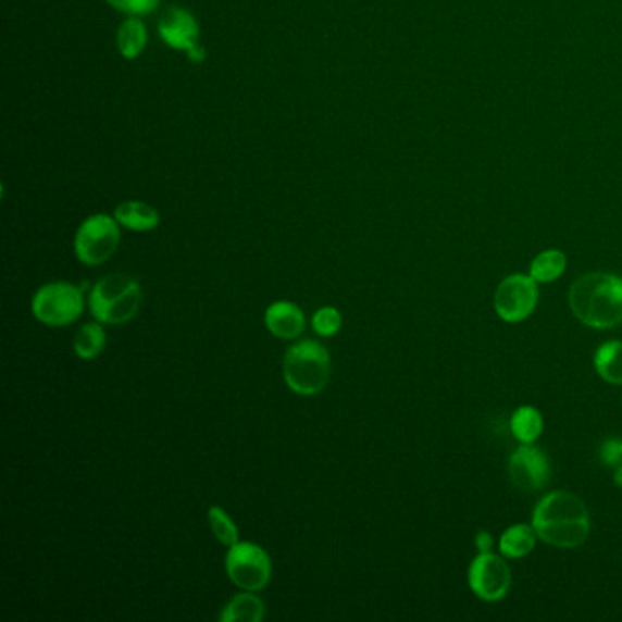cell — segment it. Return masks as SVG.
Returning <instances> with one entry per match:
<instances>
[{"instance_id":"obj_1","label":"cell","mask_w":622,"mask_h":622,"mask_svg":"<svg viewBox=\"0 0 622 622\" xmlns=\"http://www.w3.org/2000/svg\"><path fill=\"white\" fill-rule=\"evenodd\" d=\"M537 537L549 546L573 549L583 546L589 535V513L581 498L572 493H549L533 511Z\"/></svg>"},{"instance_id":"obj_2","label":"cell","mask_w":622,"mask_h":622,"mask_svg":"<svg viewBox=\"0 0 622 622\" xmlns=\"http://www.w3.org/2000/svg\"><path fill=\"white\" fill-rule=\"evenodd\" d=\"M570 306L577 320L592 328L622 323V279L615 274L592 272L579 277L570 290Z\"/></svg>"},{"instance_id":"obj_3","label":"cell","mask_w":622,"mask_h":622,"mask_svg":"<svg viewBox=\"0 0 622 622\" xmlns=\"http://www.w3.org/2000/svg\"><path fill=\"white\" fill-rule=\"evenodd\" d=\"M88 306L91 316L102 325L132 322L141 311V285L125 272L108 274L91 287Z\"/></svg>"},{"instance_id":"obj_4","label":"cell","mask_w":622,"mask_h":622,"mask_svg":"<svg viewBox=\"0 0 622 622\" xmlns=\"http://www.w3.org/2000/svg\"><path fill=\"white\" fill-rule=\"evenodd\" d=\"M283 380L295 395L316 396L331 380V354L316 339H301L283 358Z\"/></svg>"},{"instance_id":"obj_5","label":"cell","mask_w":622,"mask_h":622,"mask_svg":"<svg viewBox=\"0 0 622 622\" xmlns=\"http://www.w3.org/2000/svg\"><path fill=\"white\" fill-rule=\"evenodd\" d=\"M86 309L85 287L70 282H50L35 293L32 312L46 327H66L77 322Z\"/></svg>"},{"instance_id":"obj_6","label":"cell","mask_w":622,"mask_h":622,"mask_svg":"<svg viewBox=\"0 0 622 622\" xmlns=\"http://www.w3.org/2000/svg\"><path fill=\"white\" fill-rule=\"evenodd\" d=\"M120 221L113 215L94 214L80 223L75 233L74 250L86 266H99L112 258L121 244Z\"/></svg>"},{"instance_id":"obj_7","label":"cell","mask_w":622,"mask_h":622,"mask_svg":"<svg viewBox=\"0 0 622 622\" xmlns=\"http://www.w3.org/2000/svg\"><path fill=\"white\" fill-rule=\"evenodd\" d=\"M225 570L234 586L258 594L271 583V555L260 544L239 540L226 551Z\"/></svg>"},{"instance_id":"obj_8","label":"cell","mask_w":622,"mask_h":622,"mask_svg":"<svg viewBox=\"0 0 622 622\" xmlns=\"http://www.w3.org/2000/svg\"><path fill=\"white\" fill-rule=\"evenodd\" d=\"M159 35L164 45L187 53L188 61L203 63L207 51L199 45V24L185 8L170 7L158 23Z\"/></svg>"},{"instance_id":"obj_9","label":"cell","mask_w":622,"mask_h":622,"mask_svg":"<svg viewBox=\"0 0 622 622\" xmlns=\"http://www.w3.org/2000/svg\"><path fill=\"white\" fill-rule=\"evenodd\" d=\"M538 301L537 282L532 276L513 274L498 285L495 311L503 322L519 323L532 316Z\"/></svg>"},{"instance_id":"obj_10","label":"cell","mask_w":622,"mask_h":622,"mask_svg":"<svg viewBox=\"0 0 622 622\" xmlns=\"http://www.w3.org/2000/svg\"><path fill=\"white\" fill-rule=\"evenodd\" d=\"M468 581L476 597L495 602L508 595L509 586H511V572H509V565L498 555L487 551V553L478 555L471 562Z\"/></svg>"},{"instance_id":"obj_11","label":"cell","mask_w":622,"mask_h":622,"mask_svg":"<svg viewBox=\"0 0 622 622\" xmlns=\"http://www.w3.org/2000/svg\"><path fill=\"white\" fill-rule=\"evenodd\" d=\"M549 475L551 470L546 455L532 444L519 447L509 459V478L521 492L533 493L543 489L548 484Z\"/></svg>"},{"instance_id":"obj_12","label":"cell","mask_w":622,"mask_h":622,"mask_svg":"<svg viewBox=\"0 0 622 622\" xmlns=\"http://www.w3.org/2000/svg\"><path fill=\"white\" fill-rule=\"evenodd\" d=\"M306 325V314L293 301H274L272 306L266 307L265 327L274 338H300Z\"/></svg>"},{"instance_id":"obj_13","label":"cell","mask_w":622,"mask_h":622,"mask_svg":"<svg viewBox=\"0 0 622 622\" xmlns=\"http://www.w3.org/2000/svg\"><path fill=\"white\" fill-rule=\"evenodd\" d=\"M113 217L120 221L121 226L134 233H150V231H156L161 223L158 209H153L152 204L136 201V199L117 204Z\"/></svg>"},{"instance_id":"obj_14","label":"cell","mask_w":622,"mask_h":622,"mask_svg":"<svg viewBox=\"0 0 622 622\" xmlns=\"http://www.w3.org/2000/svg\"><path fill=\"white\" fill-rule=\"evenodd\" d=\"M263 619H265V602L260 595H256V592L234 595L220 613L221 622H260Z\"/></svg>"},{"instance_id":"obj_15","label":"cell","mask_w":622,"mask_h":622,"mask_svg":"<svg viewBox=\"0 0 622 622\" xmlns=\"http://www.w3.org/2000/svg\"><path fill=\"white\" fill-rule=\"evenodd\" d=\"M147 26L141 18L128 15L117 29V48L125 59H137L147 48Z\"/></svg>"},{"instance_id":"obj_16","label":"cell","mask_w":622,"mask_h":622,"mask_svg":"<svg viewBox=\"0 0 622 622\" xmlns=\"http://www.w3.org/2000/svg\"><path fill=\"white\" fill-rule=\"evenodd\" d=\"M535 540H537V532L535 527L527 526V524H517L503 532L498 543L500 553L508 559H522L526 555L532 553L535 548Z\"/></svg>"},{"instance_id":"obj_17","label":"cell","mask_w":622,"mask_h":622,"mask_svg":"<svg viewBox=\"0 0 622 622\" xmlns=\"http://www.w3.org/2000/svg\"><path fill=\"white\" fill-rule=\"evenodd\" d=\"M595 369L608 384L622 385V341L611 339L597 349Z\"/></svg>"},{"instance_id":"obj_18","label":"cell","mask_w":622,"mask_h":622,"mask_svg":"<svg viewBox=\"0 0 622 622\" xmlns=\"http://www.w3.org/2000/svg\"><path fill=\"white\" fill-rule=\"evenodd\" d=\"M107 347V333L102 328V323H85L75 333L74 351L80 360H96Z\"/></svg>"},{"instance_id":"obj_19","label":"cell","mask_w":622,"mask_h":622,"mask_svg":"<svg viewBox=\"0 0 622 622\" xmlns=\"http://www.w3.org/2000/svg\"><path fill=\"white\" fill-rule=\"evenodd\" d=\"M543 414L538 413L537 409L532 408V406L517 409L511 416V433L522 444H533L538 436L543 435Z\"/></svg>"},{"instance_id":"obj_20","label":"cell","mask_w":622,"mask_h":622,"mask_svg":"<svg viewBox=\"0 0 622 622\" xmlns=\"http://www.w3.org/2000/svg\"><path fill=\"white\" fill-rule=\"evenodd\" d=\"M565 271V256L560 250H544L532 261L530 276L538 283L559 279Z\"/></svg>"},{"instance_id":"obj_21","label":"cell","mask_w":622,"mask_h":622,"mask_svg":"<svg viewBox=\"0 0 622 622\" xmlns=\"http://www.w3.org/2000/svg\"><path fill=\"white\" fill-rule=\"evenodd\" d=\"M207 517H209L210 530L214 533L215 540H220L226 548L239 543L238 526L225 509L220 508V506H210Z\"/></svg>"},{"instance_id":"obj_22","label":"cell","mask_w":622,"mask_h":622,"mask_svg":"<svg viewBox=\"0 0 622 622\" xmlns=\"http://www.w3.org/2000/svg\"><path fill=\"white\" fill-rule=\"evenodd\" d=\"M341 312L336 309V307H322L318 309L314 314H312L311 325L314 328V333L322 338H333L339 333L341 328Z\"/></svg>"},{"instance_id":"obj_23","label":"cell","mask_w":622,"mask_h":622,"mask_svg":"<svg viewBox=\"0 0 622 622\" xmlns=\"http://www.w3.org/2000/svg\"><path fill=\"white\" fill-rule=\"evenodd\" d=\"M107 2L110 7L115 8L117 12L134 15V17L153 13L161 4V0H107Z\"/></svg>"},{"instance_id":"obj_24","label":"cell","mask_w":622,"mask_h":622,"mask_svg":"<svg viewBox=\"0 0 622 622\" xmlns=\"http://www.w3.org/2000/svg\"><path fill=\"white\" fill-rule=\"evenodd\" d=\"M600 460L602 464L610 465V468H617V465L622 464V440L619 438H611V440H606L600 447Z\"/></svg>"},{"instance_id":"obj_25","label":"cell","mask_w":622,"mask_h":622,"mask_svg":"<svg viewBox=\"0 0 622 622\" xmlns=\"http://www.w3.org/2000/svg\"><path fill=\"white\" fill-rule=\"evenodd\" d=\"M476 548L481 549V553H487V551H492L493 548V538L489 533L481 532L476 535Z\"/></svg>"},{"instance_id":"obj_26","label":"cell","mask_w":622,"mask_h":622,"mask_svg":"<svg viewBox=\"0 0 622 622\" xmlns=\"http://www.w3.org/2000/svg\"><path fill=\"white\" fill-rule=\"evenodd\" d=\"M615 484L619 487H622V464L617 465L615 468Z\"/></svg>"}]
</instances>
